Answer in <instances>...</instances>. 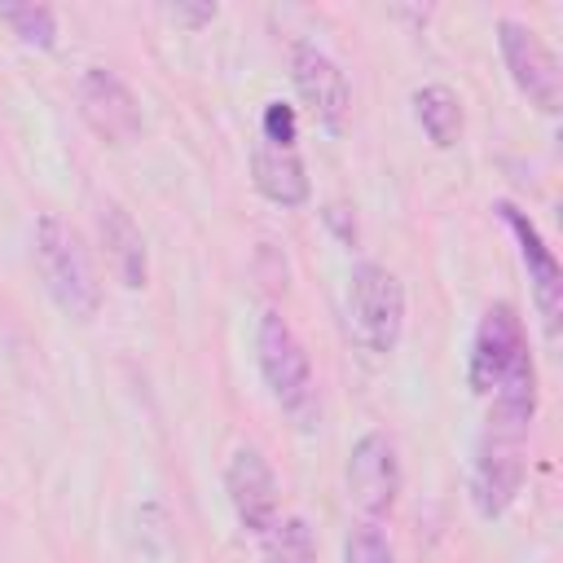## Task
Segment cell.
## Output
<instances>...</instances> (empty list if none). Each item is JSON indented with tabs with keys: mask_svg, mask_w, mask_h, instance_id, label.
I'll return each mask as SVG.
<instances>
[{
	"mask_svg": "<svg viewBox=\"0 0 563 563\" xmlns=\"http://www.w3.org/2000/svg\"><path fill=\"white\" fill-rule=\"evenodd\" d=\"M396 497H400L396 444L383 431H365L347 453V501L365 515V523H378L391 515Z\"/></svg>",
	"mask_w": 563,
	"mask_h": 563,
	"instance_id": "ba28073f",
	"label": "cell"
},
{
	"mask_svg": "<svg viewBox=\"0 0 563 563\" xmlns=\"http://www.w3.org/2000/svg\"><path fill=\"white\" fill-rule=\"evenodd\" d=\"M347 330L374 356L396 352L400 330H405V286L391 268H383L374 260H361L352 268V277H347Z\"/></svg>",
	"mask_w": 563,
	"mask_h": 563,
	"instance_id": "3957f363",
	"label": "cell"
},
{
	"mask_svg": "<svg viewBox=\"0 0 563 563\" xmlns=\"http://www.w3.org/2000/svg\"><path fill=\"white\" fill-rule=\"evenodd\" d=\"M413 119H418V128L427 132V141L435 150H449L462 136V101L444 84H427V88L413 92Z\"/></svg>",
	"mask_w": 563,
	"mask_h": 563,
	"instance_id": "5bb4252c",
	"label": "cell"
},
{
	"mask_svg": "<svg viewBox=\"0 0 563 563\" xmlns=\"http://www.w3.org/2000/svg\"><path fill=\"white\" fill-rule=\"evenodd\" d=\"M347 563H396V554H391V541L383 537V528L378 523H361V528H352V537H347Z\"/></svg>",
	"mask_w": 563,
	"mask_h": 563,
	"instance_id": "ac0fdd59",
	"label": "cell"
},
{
	"mask_svg": "<svg viewBox=\"0 0 563 563\" xmlns=\"http://www.w3.org/2000/svg\"><path fill=\"white\" fill-rule=\"evenodd\" d=\"M97 233H101V246H106V260H110L114 277L128 290H141L145 277H150V255H145V238L136 229V220L119 202L106 198L97 207Z\"/></svg>",
	"mask_w": 563,
	"mask_h": 563,
	"instance_id": "7c38bea8",
	"label": "cell"
},
{
	"mask_svg": "<svg viewBox=\"0 0 563 563\" xmlns=\"http://www.w3.org/2000/svg\"><path fill=\"white\" fill-rule=\"evenodd\" d=\"M0 22L26 48H53L57 44V18L48 4H0Z\"/></svg>",
	"mask_w": 563,
	"mask_h": 563,
	"instance_id": "2e32d148",
	"label": "cell"
},
{
	"mask_svg": "<svg viewBox=\"0 0 563 563\" xmlns=\"http://www.w3.org/2000/svg\"><path fill=\"white\" fill-rule=\"evenodd\" d=\"M497 216L506 220V229L519 242V260L528 268L532 299H537V312H541L545 334H559V317H563V268H559L554 251L545 246V238L537 233V224L528 220V211H519L515 202H497Z\"/></svg>",
	"mask_w": 563,
	"mask_h": 563,
	"instance_id": "30bf717a",
	"label": "cell"
},
{
	"mask_svg": "<svg viewBox=\"0 0 563 563\" xmlns=\"http://www.w3.org/2000/svg\"><path fill=\"white\" fill-rule=\"evenodd\" d=\"M251 180L277 207H303L308 194H312L299 150H282V145H268V141H260L251 150Z\"/></svg>",
	"mask_w": 563,
	"mask_h": 563,
	"instance_id": "4fadbf2b",
	"label": "cell"
},
{
	"mask_svg": "<svg viewBox=\"0 0 563 563\" xmlns=\"http://www.w3.org/2000/svg\"><path fill=\"white\" fill-rule=\"evenodd\" d=\"M79 114L84 123L114 150L141 141L145 132V119H141V101L132 97V88L106 70V66H88L84 79H79Z\"/></svg>",
	"mask_w": 563,
	"mask_h": 563,
	"instance_id": "9c48e42d",
	"label": "cell"
},
{
	"mask_svg": "<svg viewBox=\"0 0 563 563\" xmlns=\"http://www.w3.org/2000/svg\"><path fill=\"white\" fill-rule=\"evenodd\" d=\"M295 136H299L295 106H286V101H264V114H260V141L282 145V150H295Z\"/></svg>",
	"mask_w": 563,
	"mask_h": 563,
	"instance_id": "e0dca14e",
	"label": "cell"
},
{
	"mask_svg": "<svg viewBox=\"0 0 563 563\" xmlns=\"http://www.w3.org/2000/svg\"><path fill=\"white\" fill-rule=\"evenodd\" d=\"M523 440L528 431L484 422V435L475 444L471 462V506L479 519H497L510 510V501L523 488Z\"/></svg>",
	"mask_w": 563,
	"mask_h": 563,
	"instance_id": "277c9868",
	"label": "cell"
},
{
	"mask_svg": "<svg viewBox=\"0 0 563 563\" xmlns=\"http://www.w3.org/2000/svg\"><path fill=\"white\" fill-rule=\"evenodd\" d=\"M255 361L282 409H303L312 396V365L282 312H264L255 325Z\"/></svg>",
	"mask_w": 563,
	"mask_h": 563,
	"instance_id": "8992f818",
	"label": "cell"
},
{
	"mask_svg": "<svg viewBox=\"0 0 563 563\" xmlns=\"http://www.w3.org/2000/svg\"><path fill=\"white\" fill-rule=\"evenodd\" d=\"M290 79H295L299 101L317 119V128L339 136L347 123V110H352V88H347V75L339 70V62L325 48H317L312 40H295L290 44Z\"/></svg>",
	"mask_w": 563,
	"mask_h": 563,
	"instance_id": "52a82bcc",
	"label": "cell"
},
{
	"mask_svg": "<svg viewBox=\"0 0 563 563\" xmlns=\"http://www.w3.org/2000/svg\"><path fill=\"white\" fill-rule=\"evenodd\" d=\"M158 13H163L172 26H185V31H202V26H211V22H216V13H220V9H216V4H207V0H202V4L176 0V4H163Z\"/></svg>",
	"mask_w": 563,
	"mask_h": 563,
	"instance_id": "d6986e66",
	"label": "cell"
},
{
	"mask_svg": "<svg viewBox=\"0 0 563 563\" xmlns=\"http://www.w3.org/2000/svg\"><path fill=\"white\" fill-rule=\"evenodd\" d=\"M224 493L246 532H264L277 519V479L255 444L233 449V457L224 466Z\"/></svg>",
	"mask_w": 563,
	"mask_h": 563,
	"instance_id": "8fae6325",
	"label": "cell"
},
{
	"mask_svg": "<svg viewBox=\"0 0 563 563\" xmlns=\"http://www.w3.org/2000/svg\"><path fill=\"white\" fill-rule=\"evenodd\" d=\"M497 48H501V62L515 79V88L541 110V114H559L563 106V70H559V57L545 48V40L515 22V18H501L497 22Z\"/></svg>",
	"mask_w": 563,
	"mask_h": 563,
	"instance_id": "5b68a950",
	"label": "cell"
},
{
	"mask_svg": "<svg viewBox=\"0 0 563 563\" xmlns=\"http://www.w3.org/2000/svg\"><path fill=\"white\" fill-rule=\"evenodd\" d=\"M466 383L475 396H488V422L528 431L537 413V369L528 352L523 321L515 317L510 303L484 308L475 339H471V361H466Z\"/></svg>",
	"mask_w": 563,
	"mask_h": 563,
	"instance_id": "6da1fadb",
	"label": "cell"
},
{
	"mask_svg": "<svg viewBox=\"0 0 563 563\" xmlns=\"http://www.w3.org/2000/svg\"><path fill=\"white\" fill-rule=\"evenodd\" d=\"M260 537H264L260 541V559L264 563H317V537H312L303 515L273 519Z\"/></svg>",
	"mask_w": 563,
	"mask_h": 563,
	"instance_id": "9a60e30c",
	"label": "cell"
},
{
	"mask_svg": "<svg viewBox=\"0 0 563 563\" xmlns=\"http://www.w3.org/2000/svg\"><path fill=\"white\" fill-rule=\"evenodd\" d=\"M35 268L44 277L48 299L70 321H92L101 312V282L92 273L88 246L79 242V233L66 220H57V216L35 220Z\"/></svg>",
	"mask_w": 563,
	"mask_h": 563,
	"instance_id": "7a4b0ae2",
	"label": "cell"
}]
</instances>
